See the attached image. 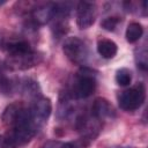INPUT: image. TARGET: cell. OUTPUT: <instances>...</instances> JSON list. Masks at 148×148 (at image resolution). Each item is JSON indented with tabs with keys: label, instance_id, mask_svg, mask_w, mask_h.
Instances as JSON below:
<instances>
[{
	"label": "cell",
	"instance_id": "1",
	"mask_svg": "<svg viewBox=\"0 0 148 148\" xmlns=\"http://www.w3.org/2000/svg\"><path fill=\"white\" fill-rule=\"evenodd\" d=\"M96 89V79L92 71L89 68H81L73 84L71 95L74 98H87L94 94Z\"/></svg>",
	"mask_w": 148,
	"mask_h": 148
},
{
	"label": "cell",
	"instance_id": "2",
	"mask_svg": "<svg viewBox=\"0 0 148 148\" xmlns=\"http://www.w3.org/2000/svg\"><path fill=\"white\" fill-rule=\"evenodd\" d=\"M146 98V88L142 83L125 89L118 96L119 108L124 111H134L139 109Z\"/></svg>",
	"mask_w": 148,
	"mask_h": 148
},
{
	"label": "cell",
	"instance_id": "3",
	"mask_svg": "<svg viewBox=\"0 0 148 148\" xmlns=\"http://www.w3.org/2000/svg\"><path fill=\"white\" fill-rule=\"evenodd\" d=\"M1 119H2L3 124L8 128H13V127H16V126L27 124V123H34L32 119H31V117H30L29 109L25 108L24 105L20 104V103L9 104L5 109V111L2 112Z\"/></svg>",
	"mask_w": 148,
	"mask_h": 148
},
{
	"label": "cell",
	"instance_id": "4",
	"mask_svg": "<svg viewBox=\"0 0 148 148\" xmlns=\"http://www.w3.org/2000/svg\"><path fill=\"white\" fill-rule=\"evenodd\" d=\"M62 51L67 59L75 65H83L88 59V47L79 37L67 38L64 43Z\"/></svg>",
	"mask_w": 148,
	"mask_h": 148
},
{
	"label": "cell",
	"instance_id": "5",
	"mask_svg": "<svg viewBox=\"0 0 148 148\" xmlns=\"http://www.w3.org/2000/svg\"><path fill=\"white\" fill-rule=\"evenodd\" d=\"M40 61H42V54L32 50L30 52L17 54V56H7L5 67L9 69L24 71V69L35 67Z\"/></svg>",
	"mask_w": 148,
	"mask_h": 148
},
{
	"label": "cell",
	"instance_id": "6",
	"mask_svg": "<svg viewBox=\"0 0 148 148\" xmlns=\"http://www.w3.org/2000/svg\"><path fill=\"white\" fill-rule=\"evenodd\" d=\"M28 109L32 121L40 128V126L49 119L51 114L52 104L47 97H37Z\"/></svg>",
	"mask_w": 148,
	"mask_h": 148
},
{
	"label": "cell",
	"instance_id": "7",
	"mask_svg": "<svg viewBox=\"0 0 148 148\" xmlns=\"http://www.w3.org/2000/svg\"><path fill=\"white\" fill-rule=\"evenodd\" d=\"M96 5L89 1H80L76 7V24L80 29H88L96 18Z\"/></svg>",
	"mask_w": 148,
	"mask_h": 148
},
{
	"label": "cell",
	"instance_id": "8",
	"mask_svg": "<svg viewBox=\"0 0 148 148\" xmlns=\"http://www.w3.org/2000/svg\"><path fill=\"white\" fill-rule=\"evenodd\" d=\"M56 16V3L54 2H46V3H40L37 5L36 7L32 8L30 13V18L31 23L35 27L43 25Z\"/></svg>",
	"mask_w": 148,
	"mask_h": 148
},
{
	"label": "cell",
	"instance_id": "9",
	"mask_svg": "<svg viewBox=\"0 0 148 148\" xmlns=\"http://www.w3.org/2000/svg\"><path fill=\"white\" fill-rule=\"evenodd\" d=\"M113 108L110 104V102L103 97H98L94 101L91 106V114L97 118L98 120H104L105 118H109L113 116Z\"/></svg>",
	"mask_w": 148,
	"mask_h": 148
},
{
	"label": "cell",
	"instance_id": "10",
	"mask_svg": "<svg viewBox=\"0 0 148 148\" xmlns=\"http://www.w3.org/2000/svg\"><path fill=\"white\" fill-rule=\"evenodd\" d=\"M5 50L7 52V56H17L32 51V47L29 42L24 39H14L5 44Z\"/></svg>",
	"mask_w": 148,
	"mask_h": 148
},
{
	"label": "cell",
	"instance_id": "11",
	"mask_svg": "<svg viewBox=\"0 0 148 148\" xmlns=\"http://www.w3.org/2000/svg\"><path fill=\"white\" fill-rule=\"evenodd\" d=\"M118 51V46L117 44L108 38H102L98 39L97 42V52L98 54L104 58V59H112Z\"/></svg>",
	"mask_w": 148,
	"mask_h": 148
},
{
	"label": "cell",
	"instance_id": "12",
	"mask_svg": "<svg viewBox=\"0 0 148 148\" xmlns=\"http://www.w3.org/2000/svg\"><path fill=\"white\" fill-rule=\"evenodd\" d=\"M143 35V28L140 23L138 22H132L127 25L126 28V32H125V37L126 40L128 43H135L138 42Z\"/></svg>",
	"mask_w": 148,
	"mask_h": 148
},
{
	"label": "cell",
	"instance_id": "13",
	"mask_svg": "<svg viewBox=\"0 0 148 148\" xmlns=\"http://www.w3.org/2000/svg\"><path fill=\"white\" fill-rule=\"evenodd\" d=\"M16 82L10 79L9 76H7L6 72H5V68L3 67H0V90L3 92V94H12L15 88H16Z\"/></svg>",
	"mask_w": 148,
	"mask_h": 148
},
{
	"label": "cell",
	"instance_id": "14",
	"mask_svg": "<svg viewBox=\"0 0 148 148\" xmlns=\"http://www.w3.org/2000/svg\"><path fill=\"white\" fill-rule=\"evenodd\" d=\"M132 81V73L128 68H119L116 72V82L121 86V87H126L131 83Z\"/></svg>",
	"mask_w": 148,
	"mask_h": 148
},
{
	"label": "cell",
	"instance_id": "15",
	"mask_svg": "<svg viewBox=\"0 0 148 148\" xmlns=\"http://www.w3.org/2000/svg\"><path fill=\"white\" fill-rule=\"evenodd\" d=\"M120 21H121V18L118 16H110V17H105L102 21L101 25L103 29H105L108 31H113L117 28V25L120 23Z\"/></svg>",
	"mask_w": 148,
	"mask_h": 148
},
{
	"label": "cell",
	"instance_id": "16",
	"mask_svg": "<svg viewBox=\"0 0 148 148\" xmlns=\"http://www.w3.org/2000/svg\"><path fill=\"white\" fill-rule=\"evenodd\" d=\"M135 60H136V66L139 68H141L142 71L147 69V51L145 47L139 50V53H136L135 56Z\"/></svg>",
	"mask_w": 148,
	"mask_h": 148
},
{
	"label": "cell",
	"instance_id": "17",
	"mask_svg": "<svg viewBox=\"0 0 148 148\" xmlns=\"http://www.w3.org/2000/svg\"><path fill=\"white\" fill-rule=\"evenodd\" d=\"M0 148H13L7 134H2L0 135Z\"/></svg>",
	"mask_w": 148,
	"mask_h": 148
}]
</instances>
